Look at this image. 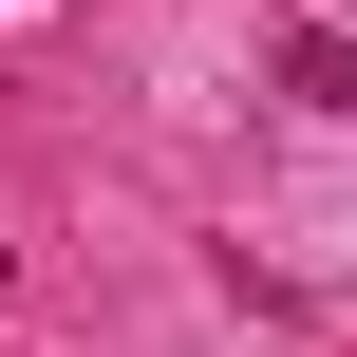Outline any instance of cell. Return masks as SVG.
<instances>
[{"label":"cell","instance_id":"cell-1","mask_svg":"<svg viewBox=\"0 0 357 357\" xmlns=\"http://www.w3.org/2000/svg\"><path fill=\"white\" fill-rule=\"evenodd\" d=\"M264 56H282V94H301V113H357V38H320V19H282Z\"/></svg>","mask_w":357,"mask_h":357},{"label":"cell","instance_id":"cell-2","mask_svg":"<svg viewBox=\"0 0 357 357\" xmlns=\"http://www.w3.org/2000/svg\"><path fill=\"white\" fill-rule=\"evenodd\" d=\"M0 282H19V226H0Z\"/></svg>","mask_w":357,"mask_h":357}]
</instances>
